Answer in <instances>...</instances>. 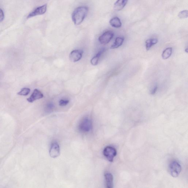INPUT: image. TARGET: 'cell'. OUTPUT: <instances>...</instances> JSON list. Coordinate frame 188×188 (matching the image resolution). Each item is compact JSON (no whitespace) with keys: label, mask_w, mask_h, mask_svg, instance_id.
<instances>
[{"label":"cell","mask_w":188,"mask_h":188,"mask_svg":"<svg viewBox=\"0 0 188 188\" xmlns=\"http://www.w3.org/2000/svg\"><path fill=\"white\" fill-rule=\"evenodd\" d=\"M30 91V89L29 88H22L21 91L18 93V94L22 96H27L28 94Z\"/></svg>","instance_id":"18"},{"label":"cell","mask_w":188,"mask_h":188,"mask_svg":"<svg viewBox=\"0 0 188 188\" xmlns=\"http://www.w3.org/2000/svg\"><path fill=\"white\" fill-rule=\"evenodd\" d=\"M158 40L157 39L153 38L149 39L145 41V46H146V49L147 51H148L150 49L152 46L153 45H156L157 43Z\"/></svg>","instance_id":"15"},{"label":"cell","mask_w":188,"mask_h":188,"mask_svg":"<svg viewBox=\"0 0 188 188\" xmlns=\"http://www.w3.org/2000/svg\"><path fill=\"white\" fill-rule=\"evenodd\" d=\"M83 53L82 50H73L70 53L69 58L70 61L73 62L79 61L82 58Z\"/></svg>","instance_id":"6"},{"label":"cell","mask_w":188,"mask_h":188,"mask_svg":"<svg viewBox=\"0 0 188 188\" xmlns=\"http://www.w3.org/2000/svg\"><path fill=\"white\" fill-rule=\"evenodd\" d=\"M43 97V95L42 93L38 90L35 89L30 97L28 98L27 100L29 102L32 103L34 101L42 99Z\"/></svg>","instance_id":"9"},{"label":"cell","mask_w":188,"mask_h":188,"mask_svg":"<svg viewBox=\"0 0 188 188\" xmlns=\"http://www.w3.org/2000/svg\"><path fill=\"white\" fill-rule=\"evenodd\" d=\"M106 187L112 188L113 187V177L111 173H107L104 175Z\"/></svg>","instance_id":"11"},{"label":"cell","mask_w":188,"mask_h":188,"mask_svg":"<svg viewBox=\"0 0 188 188\" xmlns=\"http://www.w3.org/2000/svg\"><path fill=\"white\" fill-rule=\"evenodd\" d=\"M50 155L52 158H55L59 156L60 155V148L59 145L56 142H54L51 146L50 150Z\"/></svg>","instance_id":"8"},{"label":"cell","mask_w":188,"mask_h":188,"mask_svg":"<svg viewBox=\"0 0 188 188\" xmlns=\"http://www.w3.org/2000/svg\"><path fill=\"white\" fill-rule=\"evenodd\" d=\"M92 127V121L88 117L84 118L81 121L79 125V130L83 133H87L90 131Z\"/></svg>","instance_id":"2"},{"label":"cell","mask_w":188,"mask_h":188,"mask_svg":"<svg viewBox=\"0 0 188 188\" xmlns=\"http://www.w3.org/2000/svg\"><path fill=\"white\" fill-rule=\"evenodd\" d=\"M158 89V86L157 85H156L155 86L154 88H153V89L151 91V94L152 95H154L156 94L157 90Z\"/></svg>","instance_id":"22"},{"label":"cell","mask_w":188,"mask_h":188,"mask_svg":"<svg viewBox=\"0 0 188 188\" xmlns=\"http://www.w3.org/2000/svg\"><path fill=\"white\" fill-rule=\"evenodd\" d=\"M105 49H103L98 52L97 54L91 59V64L93 65H96L98 64L99 60L101 55L105 52Z\"/></svg>","instance_id":"13"},{"label":"cell","mask_w":188,"mask_h":188,"mask_svg":"<svg viewBox=\"0 0 188 188\" xmlns=\"http://www.w3.org/2000/svg\"><path fill=\"white\" fill-rule=\"evenodd\" d=\"M124 41V38L122 37H117L115 39V42L111 46V49L118 48L122 45Z\"/></svg>","instance_id":"14"},{"label":"cell","mask_w":188,"mask_h":188,"mask_svg":"<svg viewBox=\"0 0 188 188\" xmlns=\"http://www.w3.org/2000/svg\"><path fill=\"white\" fill-rule=\"evenodd\" d=\"M69 102V101L67 100H61L59 102V105L61 106H65L67 105L68 103Z\"/></svg>","instance_id":"20"},{"label":"cell","mask_w":188,"mask_h":188,"mask_svg":"<svg viewBox=\"0 0 188 188\" xmlns=\"http://www.w3.org/2000/svg\"><path fill=\"white\" fill-rule=\"evenodd\" d=\"M185 52H187V53H188V49L187 48L185 50Z\"/></svg>","instance_id":"23"},{"label":"cell","mask_w":188,"mask_h":188,"mask_svg":"<svg viewBox=\"0 0 188 188\" xmlns=\"http://www.w3.org/2000/svg\"><path fill=\"white\" fill-rule=\"evenodd\" d=\"M128 0H117L114 4V9L116 11L121 10L126 5Z\"/></svg>","instance_id":"10"},{"label":"cell","mask_w":188,"mask_h":188,"mask_svg":"<svg viewBox=\"0 0 188 188\" xmlns=\"http://www.w3.org/2000/svg\"><path fill=\"white\" fill-rule=\"evenodd\" d=\"M114 36V33L112 31H107L104 32L99 37V40L102 45H106L109 43Z\"/></svg>","instance_id":"5"},{"label":"cell","mask_w":188,"mask_h":188,"mask_svg":"<svg viewBox=\"0 0 188 188\" xmlns=\"http://www.w3.org/2000/svg\"><path fill=\"white\" fill-rule=\"evenodd\" d=\"M170 174L173 177L176 178L179 176L181 171L180 164L176 161L172 162L169 166Z\"/></svg>","instance_id":"3"},{"label":"cell","mask_w":188,"mask_h":188,"mask_svg":"<svg viewBox=\"0 0 188 188\" xmlns=\"http://www.w3.org/2000/svg\"><path fill=\"white\" fill-rule=\"evenodd\" d=\"M89 11L86 6H80L76 8L72 14V19L75 25H79L82 22Z\"/></svg>","instance_id":"1"},{"label":"cell","mask_w":188,"mask_h":188,"mask_svg":"<svg viewBox=\"0 0 188 188\" xmlns=\"http://www.w3.org/2000/svg\"><path fill=\"white\" fill-rule=\"evenodd\" d=\"M4 18V12L1 9H0V22H2Z\"/></svg>","instance_id":"21"},{"label":"cell","mask_w":188,"mask_h":188,"mask_svg":"<svg viewBox=\"0 0 188 188\" xmlns=\"http://www.w3.org/2000/svg\"><path fill=\"white\" fill-rule=\"evenodd\" d=\"M47 4H46L40 7H37L35 10L27 16V18L34 17L37 15H40L45 14L47 10Z\"/></svg>","instance_id":"7"},{"label":"cell","mask_w":188,"mask_h":188,"mask_svg":"<svg viewBox=\"0 0 188 188\" xmlns=\"http://www.w3.org/2000/svg\"><path fill=\"white\" fill-rule=\"evenodd\" d=\"M109 24L112 27L115 28H119L122 26V23L120 19L117 17L113 18L111 19L109 21Z\"/></svg>","instance_id":"12"},{"label":"cell","mask_w":188,"mask_h":188,"mask_svg":"<svg viewBox=\"0 0 188 188\" xmlns=\"http://www.w3.org/2000/svg\"><path fill=\"white\" fill-rule=\"evenodd\" d=\"M105 157L110 162H112L114 158L117 154L116 149L112 146H107L104 149L103 152Z\"/></svg>","instance_id":"4"},{"label":"cell","mask_w":188,"mask_h":188,"mask_svg":"<svg viewBox=\"0 0 188 188\" xmlns=\"http://www.w3.org/2000/svg\"><path fill=\"white\" fill-rule=\"evenodd\" d=\"M178 17L180 19H182L187 18L188 16V11L187 10H184L181 11L178 14Z\"/></svg>","instance_id":"19"},{"label":"cell","mask_w":188,"mask_h":188,"mask_svg":"<svg viewBox=\"0 0 188 188\" xmlns=\"http://www.w3.org/2000/svg\"><path fill=\"white\" fill-rule=\"evenodd\" d=\"M172 47H169L166 48L163 51L162 56L164 60L167 59L170 56H171L172 53Z\"/></svg>","instance_id":"16"},{"label":"cell","mask_w":188,"mask_h":188,"mask_svg":"<svg viewBox=\"0 0 188 188\" xmlns=\"http://www.w3.org/2000/svg\"><path fill=\"white\" fill-rule=\"evenodd\" d=\"M55 106L53 103H49L47 104L45 108V111L47 113L51 112L54 109Z\"/></svg>","instance_id":"17"}]
</instances>
